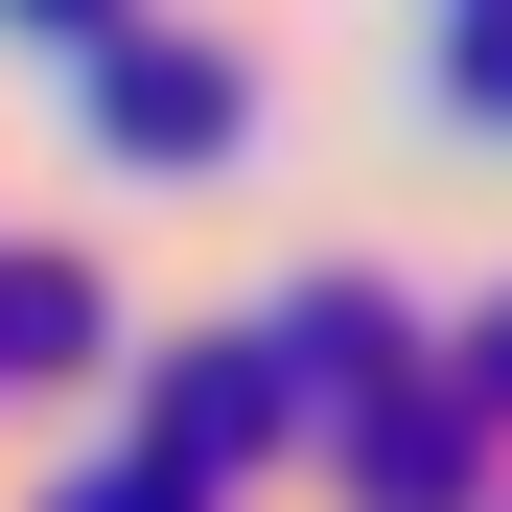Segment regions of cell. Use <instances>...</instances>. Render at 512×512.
<instances>
[{
    "label": "cell",
    "instance_id": "obj_1",
    "mask_svg": "<svg viewBox=\"0 0 512 512\" xmlns=\"http://www.w3.org/2000/svg\"><path fill=\"white\" fill-rule=\"evenodd\" d=\"M117 117H140V140H210V117H233V70H210V47H140V70H117Z\"/></svg>",
    "mask_w": 512,
    "mask_h": 512
},
{
    "label": "cell",
    "instance_id": "obj_2",
    "mask_svg": "<svg viewBox=\"0 0 512 512\" xmlns=\"http://www.w3.org/2000/svg\"><path fill=\"white\" fill-rule=\"evenodd\" d=\"M47 24H70V0H47Z\"/></svg>",
    "mask_w": 512,
    "mask_h": 512
}]
</instances>
